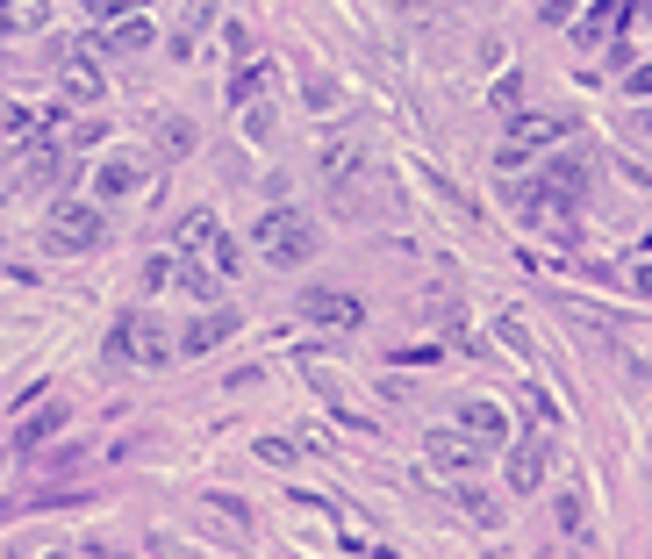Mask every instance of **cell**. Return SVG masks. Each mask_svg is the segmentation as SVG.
<instances>
[{
	"mask_svg": "<svg viewBox=\"0 0 652 559\" xmlns=\"http://www.w3.org/2000/svg\"><path fill=\"white\" fill-rule=\"evenodd\" d=\"M516 216L531 222V230H559V222H574V194L531 180V186H516Z\"/></svg>",
	"mask_w": 652,
	"mask_h": 559,
	"instance_id": "obj_7",
	"label": "cell"
},
{
	"mask_svg": "<svg viewBox=\"0 0 652 559\" xmlns=\"http://www.w3.org/2000/svg\"><path fill=\"white\" fill-rule=\"evenodd\" d=\"M180 258H201L216 280H237V238H223V222L208 216V208H194V216H180Z\"/></svg>",
	"mask_w": 652,
	"mask_h": 559,
	"instance_id": "obj_2",
	"label": "cell"
},
{
	"mask_svg": "<svg viewBox=\"0 0 652 559\" xmlns=\"http://www.w3.org/2000/svg\"><path fill=\"white\" fill-rule=\"evenodd\" d=\"M624 86H631V101H638V94H645V101H652V65H638V72H631V80H624Z\"/></svg>",
	"mask_w": 652,
	"mask_h": 559,
	"instance_id": "obj_31",
	"label": "cell"
},
{
	"mask_svg": "<svg viewBox=\"0 0 652 559\" xmlns=\"http://www.w3.org/2000/svg\"><path fill=\"white\" fill-rule=\"evenodd\" d=\"M137 186H144V158L137 151H108L101 166H94V194H101V202H130Z\"/></svg>",
	"mask_w": 652,
	"mask_h": 559,
	"instance_id": "obj_8",
	"label": "cell"
},
{
	"mask_svg": "<svg viewBox=\"0 0 652 559\" xmlns=\"http://www.w3.org/2000/svg\"><path fill=\"white\" fill-rule=\"evenodd\" d=\"M552 517H559V531H581L588 509H581V495H559V502H552Z\"/></svg>",
	"mask_w": 652,
	"mask_h": 559,
	"instance_id": "obj_25",
	"label": "cell"
},
{
	"mask_svg": "<svg viewBox=\"0 0 652 559\" xmlns=\"http://www.w3.org/2000/svg\"><path fill=\"white\" fill-rule=\"evenodd\" d=\"M624 15H631V0H588V8H581V29H574V36H581V51H588V44H602V36L617 29Z\"/></svg>",
	"mask_w": 652,
	"mask_h": 559,
	"instance_id": "obj_14",
	"label": "cell"
},
{
	"mask_svg": "<svg viewBox=\"0 0 652 559\" xmlns=\"http://www.w3.org/2000/svg\"><path fill=\"white\" fill-rule=\"evenodd\" d=\"M101 51H122V58H130V51H151V22H144V15L108 22V44H101Z\"/></svg>",
	"mask_w": 652,
	"mask_h": 559,
	"instance_id": "obj_21",
	"label": "cell"
},
{
	"mask_svg": "<svg viewBox=\"0 0 652 559\" xmlns=\"http://www.w3.org/2000/svg\"><path fill=\"white\" fill-rule=\"evenodd\" d=\"M230 330H237V308H208V316H194L187 330H180V344H172V352H187V359H201V352H216V344L230 338Z\"/></svg>",
	"mask_w": 652,
	"mask_h": 559,
	"instance_id": "obj_9",
	"label": "cell"
},
{
	"mask_svg": "<svg viewBox=\"0 0 652 559\" xmlns=\"http://www.w3.org/2000/svg\"><path fill=\"white\" fill-rule=\"evenodd\" d=\"M158 136H165V151H187V144H194V130H187V122H165Z\"/></svg>",
	"mask_w": 652,
	"mask_h": 559,
	"instance_id": "obj_28",
	"label": "cell"
},
{
	"mask_svg": "<svg viewBox=\"0 0 652 559\" xmlns=\"http://www.w3.org/2000/svg\"><path fill=\"white\" fill-rule=\"evenodd\" d=\"M44 22H51V0H0V36L44 29Z\"/></svg>",
	"mask_w": 652,
	"mask_h": 559,
	"instance_id": "obj_20",
	"label": "cell"
},
{
	"mask_svg": "<svg viewBox=\"0 0 652 559\" xmlns=\"http://www.w3.org/2000/svg\"><path fill=\"white\" fill-rule=\"evenodd\" d=\"M631 288H638V294H652V266H638V272H631Z\"/></svg>",
	"mask_w": 652,
	"mask_h": 559,
	"instance_id": "obj_32",
	"label": "cell"
},
{
	"mask_svg": "<svg viewBox=\"0 0 652 559\" xmlns=\"http://www.w3.org/2000/svg\"><path fill=\"white\" fill-rule=\"evenodd\" d=\"M352 166H359V151H352V144H323V172H330V180H344Z\"/></svg>",
	"mask_w": 652,
	"mask_h": 559,
	"instance_id": "obj_24",
	"label": "cell"
},
{
	"mask_svg": "<svg viewBox=\"0 0 652 559\" xmlns=\"http://www.w3.org/2000/svg\"><path fill=\"white\" fill-rule=\"evenodd\" d=\"M645 122H652V116H645Z\"/></svg>",
	"mask_w": 652,
	"mask_h": 559,
	"instance_id": "obj_34",
	"label": "cell"
},
{
	"mask_svg": "<svg viewBox=\"0 0 652 559\" xmlns=\"http://www.w3.org/2000/svg\"><path fill=\"white\" fill-rule=\"evenodd\" d=\"M108 359H137V366H165L172 344H165V323L151 316H122L115 338H108Z\"/></svg>",
	"mask_w": 652,
	"mask_h": 559,
	"instance_id": "obj_4",
	"label": "cell"
},
{
	"mask_svg": "<svg viewBox=\"0 0 652 559\" xmlns=\"http://www.w3.org/2000/svg\"><path fill=\"white\" fill-rule=\"evenodd\" d=\"M58 172H65V151H58L51 136H36L29 151H22V180H29V186H51Z\"/></svg>",
	"mask_w": 652,
	"mask_h": 559,
	"instance_id": "obj_17",
	"label": "cell"
},
{
	"mask_svg": "<svg viewBox=\"0 0 652 559\" xmlns=\"http://www.w3.org/2000/svg\"><path fill=\"white\" fill-rule=\"evenodd\" d=\"M423 459H430V474H445V481H473L481 474V445L466 438V430H430L423 438Z\"/></svg>",
	"mask_w": 652,
	"mask_h": 559,
	"instance_id": "obj_5",
	"label": "cell"
},
{
	"mask_svg": "<svg viewBox=\"0 0 652 559\" xmlns=\"http://www.w3.org/2000/svg\"><path fill=\"white\" fill-rule=\"evenodd\" d=\"M0 130H22V136H29L36 116H29V108H0Z\"/></svg>",
	"mask_w": 652,
	"mask_h": 559,
	"instance_id": "obj_29",
	"label": "cell"
},
{
	"mask_svg": "<svg viewBox=\"0 0 652 559\" xmlns=\"http://www.w3.org/2000/svg\"><path fill=\"white\" fill-rule=\"evenodd\" d=\"M574 122L567 116H516L509 122V151H538V144H559Z\"/></svg>",
	"mask_w": 652,
	"mask_h": 559,
	"instance_id": "obj_12",
	"label": "cell"
},
{
	"mask_svg": "<svg viewBox=\"0 0 652 559\" xmlns=\"http://www.w3.org/2000/svg\"><path fill=\"white\" fill-rule=\"evenodd\" d=\"M51 559H65V552H51Z\"/></svg>",
	"mask_w": 652,
	"mask_h": 559,
	"instance_id": "obj_33",
	"label": "cell"
},
{
	"mask_svg": "<svg viewBox=\"0 0 652 559\" xmlns=\"http://www.w3.org/2000/svg\"><path fill=\"white\" fill-rule=\"evenodd\" d=\"M302 323H323V330H359L366 323V302L359 294H344V288H302Z\"/></svg>",
	"mask_w": 652,
	"mask_h": 559,
	"instance_id": "obj_6",
	"label": "cell"
},
{
	"mask_svg": "<svg viewBox=\"0 0 652 559\" xmlns=\"http://www.w3.org/2000/svg\"><path fill=\"white\" fill-rule=\"evenodd\" d=\"M86 15H101V22H122V15H144V0H79Z\"/></svg>",
	"mask_w": 652,
	"mask_h": 559,
	"instance_id": "obj_22",
	"label": "cell"
},
{
	"mask_svg": "<svg viewBox=\"0 0 652 559\" xmlns=\"http://www.w3.org/2000/svg\"><path fill=\"white\" fill-rule=\"evenodd\" d=\"M273 86H280V65H266V58H258V65H244L237 80H230V101H237V108H251V101H266Z\"/></svg>",
	"mask_w": 652,
	"mask_h": 559,
	"instance_id": "obj_18",
	"label": "cell"
},
{
	"mask_svg": "<svg viewBox=\"0 0 652 559\" xmlns=\"http://www.w3.org/2000/svg\"><path fill=\"white\" fill-rule=\"evenodd\" d=\"M509 488H516V495H538V488H545V445H538V438L509 445Z\"/></svg>",
	"mask_w": 652,
	"mask_h": 559,
	"instance_id": "obj_11",
	"label": "cell"
},
{
	"mask_svg": "<svg viewBox=\"0 0 652 559\" xmlns=\"http://www.w3.org/2000/svg\"><path fill=\"white\" fill-rule=\"evenodd\" d=\"M172 288H187L194 302H208V308L223 302V280H216V272H208L201 258H172Z\"/></svg>",
	"mask_w": 652,
	"mask_h": 559,
	"instance_id": "obj_15",
	"label": "cell"
},
{
	"mask_svg": "<svg viewBox=\"0 0 652 559\" xmlns=\"http://www.w3.org/2000/svg\"><path fill=\"white\" fill-rule=\"evenodd\" d=\"M58 80H65V94H72V101H101V65H94L86 51H72L65 65H58Z\"/></svg>",
	"mask_w": 652,
	"mask_h": 559,
	"instance_id": "obj_16",
	"label": "cell"
},
{
	"mask_svg": "<svg viewBox=\"0 0 652 559\" xmlns=\"http://www.w3.org/2000/svg\"><path fill=\"white\" fill-rule=\"evenodd\" d=\"M459 509H466V517H473V524H495V517H502V509L488 502L481 488H459Z\"/></svg>",
	"mask_w": 652,
	"mask_h": 559,
	"instance_id": "obj_23",
	"label": "cell"
},
{
	"mask_svg": "<svg viewBox=\"0 0 652 559\" xmlns=\"http://www.w3.org/2000/svg\"><path fill=\"white\" fill-rule=\"evenodd\" d=\"M144 288H172V258H151V266H144Z\"/></svg>",
	"mask_w": 652,
	"mask_h": 559,
	"instance_id": "obj_30",
	"label": "cell"
},
{
	"mask_svg": "<svg viewBox=\"0 0 652 559\" xmlns=\"http://www.w3.org/2000/svg\"><path fill=\"white\" fill-rule=\"evenodd\" d=\"M58 430H65V402H44L36 416H22V424H15V452H36V445H51Z\"/></svg>",
	"mask_w": 652,
	"mask_h": 559,
	"instance_id": "obj_13",
	"label": "cell"
},
{
	"mask_svg": "<svg viewBox=\"0 0 652 559\" xmlns=\"http://www.w3.org/2000/svg\"><path fill=\"white\" fill-rule=\"evenodd\" d=\"M581 8H588V0H538V15H545V22H567V15H581Z\"/></svg>",
	"mask_w": 652,
	"mask_h": 559,
	"instance_id": "obj_26",
	"label": "cell"
},
{
	"mask_svg": "<svg viewBox=\"0 0 652 559\" xmlns=\"http://www.w3.org/2000/svg\"><path fill=\"white\" fill-rule=\"evenodd\" d=\"M101 238H108V222H101V208H94V202H58L51 208V230H44L51 252H94Z\"/></svg>",
	"mask_w": 652,
	"mask_h": 559,
	"instance_id": "obj_3",
	"label": "cell"
},
{
	"mask_svg": "<svg viewBox=\"0 0 652 559\" xmlns=\"http://www.w3.org/2000/svg\"><path fill=\"white\" fill-rule=\"evenodd\" d=\"M258 459H266V466H287L294 445H287V438H266V445H258Z\"/></svg>",
	"mask_w": 652,
	"mask_h": 559,
	"instance_id": "obj_27",
	"label": "cell"
},
{
	"mask_svg": "<svg viewBox=\"0 0 652 559\" xmlns=\"http://www.w3.org/2000/svg\"><path fill=\"white\" fill-rule=\"evenodd\" d=\"M545 186H559V194H588V158L581 151H559V158H545V172H538Z\"/></svg>",
	"mask_w": 652,
	"mask_h": 559,
	"instance_id": "obj_19",
	"label": "cell"
},
{
	"mask_svg": "<svg viewBox=\"0 0 652 559\" xmlns=\"http://www.w3.org/2000/svg\"><path fill=\"white\" fill-rule=\"evenodd\" d=\"M459 430H466L473 445H481V452H495V445H509V416H502L495 402H466V409H459Z\"/></svg>",
	"mask_w": 652,
	"mask_h": 559,
	"instance_id": "obj_10",
	"label": "cell"
},
{
	"mask_svg": "<svg viewBox=\"0 0 652 559\" xmlns=\"http://www.w3.org/2000/svg\"><path fill=\"white\" fill-rule=\"evenodd\" d=\"M251 244L273 266H309L316 258V230H309V216H294V208H266V216L251 222Z\"/></svg>",
	"mask_w": 652,
	"mask_h": 559,
	"instance_id": "obj_1",
	"label": "cell"
}]
</instances>
